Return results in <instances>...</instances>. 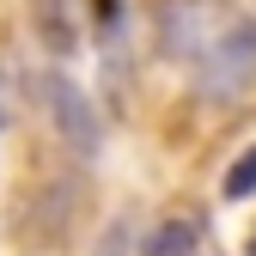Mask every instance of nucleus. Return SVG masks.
<instances>
[{
	"instance_id": "obj_1",
	"label": "nucleus",
	"mask_w": 256,
	"mask_h": 256,
	"mask_svg": "<svg viewBox=\"0 0 256 256\" xmlns=\"http://www.w3.org/2000/svg\"><path fill=\"white\" fill-rule=\"evenodd\" d=\"M202 68V92L220 104H238L256 92V18H226V30L208 43V55L196 61Z\"/></svg>"
},
{
	"instance_id": "obj_2",
	"label": "nucleus",
	"mask_w": 256,
	"mask_h": 256,
	"mask_svg": "<svg viewBox=\"0 0 256 256\" xmlns=\"http://www.w3.org/2000/svg\"><path fill=\"white\" fill-rule=\"evenodd\" d=\"M43 110H49V122H55V134L68 140L80 158H92V152H98L104 128H98V110H92V98L80 92V80L49 74V80H43Z\"/></svg>"
},
{
	"instance_id": "obj_3",
	"label": "nucleus",
	"mask_w": 256,
	"mask_h": 256,
	"mask_svg": "<svg viewBox=\"0 0 256 256\" xmlns=\"http://www.w3.org/2000/svg\"><path fill=\"white\" fill-rule=\"evenodd\" d=\"M208 24H226V12L208 6V0H171V6L158 12V49L183 55V61H202L208 43L220 37V30H208Z\"/></svg>"
},
{
	"instance_id": "obj_4",
	"label": "nucleus",
	"mask_w": 256,
	"mask_h": 256,
	"mask_svg": "<svg viewBox=\"0 0 256 256\" xmlns=\"http://www.w3.org/2000/svg\"><path fill=\"white\" fill-rule=\"evenodd\" d=\"M30 18H37V37L55 55H74L80 49V18H74L68 0H30Z\"/></svg>"
},
{
	"instance_id": "obj_5",
	"label": "nucleus",
	"mask_w": 256,
	"mask_h": 256,
	"mask_svg": "<svg viewBox=\"0 0 256 256\" xmlns=\"http://www.w3.org/2000/svg\"><path fill=\"white\" fill-rule=\"evenodd\" d=\"M189 244H196V226H189V220H171V226H158L146 238V256H183Z\"/></svg>"
},
{
	"instance_id": "obj_6",
	"label": "nucleus",
	"mask_w": 256,
	"mask_h": 256,
	"mask_svg": "<svg viewBox=\"0 0 256 256\" xmlns=\"http://www.w3.org/2000/svg\"><path fill=\"white\" fill-rule=\"evenodd\" d=\"M244 196H256V146L238 152L232 171H226V202H244Z\"/></svg>"
}]
</instances>
